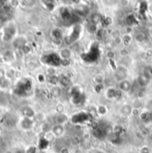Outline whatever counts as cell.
I'll return each mask as SVG.
<instances>
[{"label":"cell","mask_w":152,"mask_h":153,"mask_svg":"<svg viewBox=\"0 0 152 153\" xmlns=\"http://www.w3.org/2000/svg\"><path fill=\"white\" fill-rule=\"evenodd\" d=\"M41 60L45 64H47L49 66H54V67L61 65V61H62L61 56L57 54H54V53L44 55Z\"/></svg>","instance_id":"7a4b0ae2"},{"label":"cell","mask_w":152,"mask_h":153,"mask_svg":"<svg viewBox=\"0 0 152 153\" xmlns=\"http://www.w3.org/2000/svg\"><path fill=\"white\" fill-rule=\"evenodd\" d=\"M131 41H132V37L129 35V34H126V35H124L122 37V42L124 45H128L131 43Z\"/></svg>","instance_id":"7c38bea8"},{"label":"cell","mask_w":152,"mask_h":153,"mask_svg":"<svg viewBox=\"0 0 152 153\" xmlns=\"http://www.w3.org/2000/svg\"><path fill=\"white\" fill-rule=\"evenodd\" d=\"M24 3L27 6H32L36 4V0H24Z\"/></svg>","instance_id":"d6986e66"},{"label":"cell","mask_w":152,"mask_h":153,"mask_svg":"<svg viewBox=\"0 0 152 153\" xmlns=\"http://www.w3.org/2000/svg\"><path fill=\"white\" fill-rule=\"evenodd\" d=\"M61 18L64 21H70L72 18V14L67 8H64L61 10Z\"/></svg>","instance_id":"8992f818"},{"label":"cell","mask_w":152,"mask_h":153,"mask_svg":"<svg viewBox=\"0 0 152 153\" xmlns=\"http://www.w3.org/2000/svg\"><path fill=\"white\" fill-rule=\"evenodd\" d=\"M9 87V82L6 78H0V88L1 89H6Z\"/></svg>","instance_id":"9c48e42d"},{"label":"cell","mask_w":152,"mask_h":153,"mask_svg":"<svg viewBox=\"0 0 152 153\" xmlns=\"http://www.w3.org/2000/svg\"><path fill=\"white\" fill-rule=\"evenodd\" d=\"M144 39H145V36H144L143 33H138V34H136V36H135V40L139 43L143 42Z\"/></svg>","instance_id":"5bb4252c"},{"label":"cell","mask_w":152,"mask_h":153,"mask_svg":"<svg viewBox=\"0 0 152 153\" xmlns=\"http://www.w3.org/2000/svg\"><path fill=\"white\" fill-rule=\"evenodd\" d=\"M120 54H121L122 56H126V55L129 54V51H128L126 48H124V49H122V50L120 51Z\"/></svg>","instance_id":"ffe728a7"},{"label":"cell","mask_w":152,"mask_h":153,"mask_svg":"<svg viewBox=\"0 0 152 153\" xmlns=\"http://www.w3.org/2000/svg\"><path fill=\"white\" fill-rule=\"evenodd\" d=\"M60 56H61V59H67V58H69V57L70 56V51L69 49H63V50H61Z\"/></svg>","instance_id":"30bf717a"},{"label":"cell","mask_w":152,"mask_h":153,"mask_svg":"<svg viewBox=\"0 0 152 153\" xmlns=\"http://www.w3.org/2000/svg\"><path fill=\"white\" fill-rule=\"evenodd\" d=\"M149 32H150V36L152 37V28L150 29V30H149Z\"/></svg>","instance_id":"603a6c76"},{"label":"cell","mask_w":152,"mask_h":153,"mask_svg":"<svg viewBox=\"0 0 152 153\" xmlns=\"http://www.w3.org/2000/svg\"><path fill=\"white\" fill-rule=\"evenodd\" d=\"M15 153H26L25 151H23L22 150H17Z\"/></svg>","instance_id":"7402d4cb"},{"label":"cell","mask_w":152,"mask_h":153,"mask_svg":"<svg viewBox=\"0 0 152 153\" xmlns=\"http://www.w3.org/2000/svg\"><path fill=\"white\" fill-rule=\"evenodd\" d=\"M32 90V81L29 78H23L17 83L14 88V93L22 97L27 96Z\"/></svg>","instance_id":"6da1fadb"},{"label":"cell","mask_w":152,"mask_h":153,"mask_svg":"<svg viewBox=\"0 0 152 153\" xmlns=\"http://www.w3.org/2000/svg\"><path fill=\"white\" fill-rule=\"evenodd\" d=\"M100 20H101V18H100V16L98 13H94V14H93V16H92V22H93V23L96 24V23L99 22Z\"/></svg>","instance_id":"9a60e30c"},{"label":"cell","mask_w":152,"mask_h":153,"mask_svg":"<svg viewBox=\"0 0 152 153\" xmlns=\"http://www.w3.org/2000/svg\"><path fill=\"white\" fill-rule=\"evenodd\" d=\"M52 37L54 40H61L62 38V32L60 29H54L52 31Z\"/></svg>","instance_id":"52a82bcc"},{"label":"cell","mask_w":152,"mask_h":153,"mask_svg":"<svg viewBox=\"0 0 152 153\" xmlns=\"http://www.w3.org/2000/svg\"><path fill=\"white\" fill-rule=\"evenodd\" d=\"M41 153H45V152H41Z\"/></svg>","instance_id":"cb8c5ba5"},{"label":"cell","mask_w":152,"mask_h":153,"mask_svg":"<svg viewBox=\"0 0 152 153\" xmlns=\"http://www.w3.org/2000/svg\"><path fill=\"white\" fill-rule=\"evenodd\" d=\"M48 143H48V141H47L46 139H45V138L40 139L39 143H38L39 149H40V150H45V149H46V147H47Z\"/></svg>","instance_id":"4fadbf2b"},{"label":"cell","mask_w":152,"mask_h":153,"mask_svg":"<svg viewBox=\"0 0 152 153\" xmlns=\"http://www.w3.org/2000/svg\"><path fill=\"white\" fill-rule=\"evenodd\" d=\"M63 131H64V129H63V127L61 125H57V126H55L53 128V133L55 135H57V136H59V135H61L63 133Z\"/></svg>","instance_id":"ba28073f"},{"label":"cell","mask_w":152,"mask_h":153,"mask_svg":"<svg viewBox=\"0 0 152 153\" xmlns=\"http://www.w3.org/2000/svg\"><path fill=\"white\" fill-rule=\"evenodd\" d=\"M22 113L25 117H29V118H33V117L35 116V112H34V110L30 107L24 108L22 110Z\"/></svg>","instance_id":"5b68a950"},{"label":"cell","mask_w":152,"mask_h":153,"mask_svg":"<svg viewBox=\"0 0 152 153\" xmlns=\"http://www.w3.org/2000/svg\"><path fill=\"white\" fill-rule=\"evenodd\" d=\"M130 87V84L127 82V81H123L121 83V88L124 90V91H127Z\"/></svg>","instance_id":"e0dca14e"},{"label":"cell","mask_w":152,"mask_h":153,"mask_svg":"<svg viewBox=\"0 0 152 153\" xmlns=\"http://www.w3.org/2000/svg\"><path fill=\"white\" fill-rule=\"evenodd\" d=\"M54 2L55 0H45V5L48 10H53L54 7Z\"/></svg>","instance_id":"8fae6325"},{"label":"cell","mask_w":152,"mask_h":153,"mask_svg":"<svg viewBox=\"0 0 152 153\" xmlns=\"http://www.w3.org/2000/svg\"><path fill=\"white\" fill-rule=\"evenodd\" d=\"M114 41H115V43H116V45H120L121 43H123V42H122V38H121V37H116L115 39H114Z\"/></svg>","instance_id":"44dd1931"},{"label":"cell","mask_w":152,"mask_h":153,"mask_svg":"<svg viewBox=\"0 0 152 153\" xmlns=\"http://www.w3.org/2000/svg\"><path fill=\"white\" fill-rule=\"evenodd\" d=\"M14 35H15V28L13 25L7 26L3 32V40L9 41L14 37Z\"/></svg>","instance_id":"3957f363"},{"label":"cell","mask_w":152,"mask_h":153,"mask_svg":"<svg viewBox=\"0 0 152 153\" xmlns=\"http://www.w3.org/2000/svg\"><path fill=\"white\" fill-rule=\"evenodd\" d=\"M118 3H119V6H121L122 7H126L130 4L129 0H119V1H118Z\"/></svg>","instance_id":"ac0fdd59"},{"label":"cell","mask_w":152,"mask_h":153,"mask_svg":"<svg viewBox=\"0 0 152 153\" xmlns=\"http://www.w3.org/2000/svg\"><path fill=\"white\" fill-rule=\"evenodd\" d=\"M20 126L23 130H30L34 126V121L33 118H29V117H23L22 119L20 121Z\"/></svg>","instance_id":"277c9868"},{"label":"cell","mask_w":152,"mask_h":153,"mask_svg":"<svg viewBox=\"0 0 152 153\" xmlns=\"http://www.w3.org/2000/svg\"><path fill=\"white\" fill-rule=\"evenodd\" d=\"M88 31L92 34H94L97 32V26L94 23H91L88 27Z\"/></svg>","instance_id":"2e32d148"}]
</instances>
